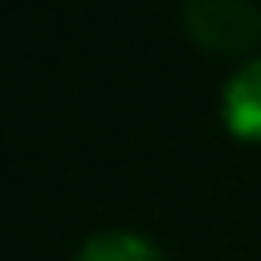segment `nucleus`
Masks as SVG:
<instances>
[{"instance_id":"f257e3e1","label":"nucleus","mask_w":261,"mask_h":261,"mask_svg":"<svg viewBox=\"0 0 261 261\" xmlns=\"http://www.w3.org/2000/svg\"><path fill=\"white\" fill-rule=\"evenodd\" d=\"M184 20L192 41L216 53H241L261 37V12L249 0H192Z\"/></svg>"},{"instance_id":"f03ea898","label":"nucleus","mask_w":261,"mask_h":261,"mask_svg":"<svg viewBox=\"0 0 261 261\" xmlns=\"http://www.w3.org/2000/svg\"><path fill=\"white\" fill-rule=\"evenodd\" d=\"M220 118L232 139L261 143V57H249L232 69L220 90Z\"/></svg>"},{"instance_id":"7ed1b4c3","label":"nucleus","mask_w":261,"mask_h":261,"mask_svg":"<svg viewBox=\"0 0 261 261\" xmlns=\"http://www.w3.org/2000/svg\"><path fill=\"white\" fill-rule=\"evenodd\" d=\"M73 261H163V253L139 232L110 228V232H94L73 253Z\"/></svg>"}]
</instances>
